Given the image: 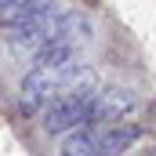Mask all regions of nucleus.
Returning a JSON list of instances; mask_svg holds the SVG:
<instances>
[{"mask_svg": "<svg viewBox=\"0 0 156 156\" xmlns=\"http://www.w3.org/2000/svg\"><path fill=\"white\" fill-rule=\"evenodd\" d=\"M58 156H94V127H76L58 138Z\"/></svg>", "mask_w": 156, "mask_h": 156, "instance_id": "0eeeda50", "label": "nucleus"}, {"mask_svg": "<svg viewBox=\"0 0 156 156\" xmlns=\"http://www.w3.org/2000/svg\"><path fill=\"white\" fill-rule=\"evenodd\" d=\"M66 80L69 73H55V69H37L29 66V73L18 83V94H15V105L26 120H40V113L66 91Z\"/></svg>", "mask_w": 156, "mask_h": 156, "instance_id": "f03ea898", "label": "nucleus"}, {"mask_svg": "<svg viewBox=\"0 0 156 156\" xmlns=\"http://www.w3.org/2000/svg\"><path fill=\"white\" fill-rule=\"evenodd\" d=\"M62 15H66V11H58V4H55V0H51V4H44L29 22H22L18 29H11V44H15L22 55L40 51L44 44H51V40L62 33Z\"/></svg>", "mask_w": 156, "mask_h": 156, "instance_id": "7ed1b4c3", "label": "nucleus"}, {"mask_svg": "<svg viewBox=\"0 0 156 156\" xmlns=\"http://www.w3.org/2000/svg\"><path fill=\"white\" fill-rule=\"evenodd\" d=\"M138 142H142V123L134 120L113 123V127H94V156H127V149H134Z\"/></svg>", "mask_w": 156, "mask_h": 156, "instance_id": "39448f33", "label": "nucleus"}, {"mask_svg": "<svg viewBox=\"0 0 156 156\" xmlns=\"http://www.w3.org/2000/svg\"><path fill=\"white\" fill-rule=\"evenodd\" d=\"M134 91L131 87H120V83H98V94H94V113L91 123L94 127H113V123H127L134 116Z\"/></svg>", "mask_w": 156, "mask_h": 156, "instance_id": "20e7f679", "label": "nucleus"}, {"mask_svg": "<svg viewBox=\"0 0 156 156\" xmlns=\"http://www.w3.org/2000/svg\"><path fill=\"white\" fill-rule=\"evenodd\" d=\"M94 94H98V80L66 87V91L40 113V127H44L47 134H55V138H62L66 131L87 127V123H91V113H94Z\"/></svg>", "mask_w": 156, "mask_h": 156, "instance_id": "f257e3e1", "label": "nucleus"}, {"mask_svg": "<svg viewBox=\"0 0 156 156\" xmlns=\"http://www.w3.org/2000/svg\"><path fill=\"white\" fill-rule=\"evenodd\" d=\"M51 0H0V29H18Z\"/></svg>", "mask_w": 156, "mask_h": 156, "instance_id": "423d86ee", "label": "nucleus"}, {"mask_svg": "<svg viewBox=\"0 0 156 156\" xmlns=\"http://www.w3.org/2000/svg\"><path fill=\"white\" fill-rule=\"evenodd\" d=\"M149 156H156V149H153V153H149Z\"/></svg>", "mask_w": 156, "mask_h": 156, "instance_id": "6e6552de", "label": "nucleus"}]
</instances>
